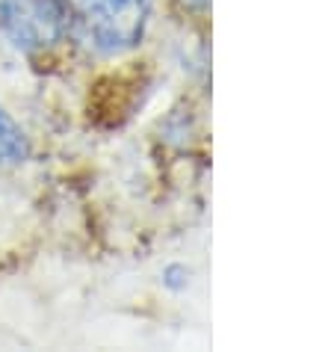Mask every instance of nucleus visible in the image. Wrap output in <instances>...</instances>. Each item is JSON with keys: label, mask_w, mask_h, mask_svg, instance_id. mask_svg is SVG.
Returning a JSON list of instances; mask_svg holds the SVG:
<instances>
[{"label": "nucleus", "mask_w": 334, "mask_h": 352, "mask_svg": "<svg viewBox=\"0 0 334 352\" xmlns=\"http://www.w3.org/2000/svg\"><path fill=\"white\" fill-rule=\"evenodd\" d=\"M71 24L98 54L122 56L142 45L154 0H68Z\"/></svg>", "instance_id": "1"}, {"label": "nucleus", "mask_w": 334, "mask_h": 352, "mask_svg": "<svg viewBox=\"0 0 334 352\" xmlns=\"http://www.w3.org/2000/svg\"><path fill=\"white\" fill-rule=\"evenodd\" d=\"M190 278H192V270L186 263H169L163 270V287L172 290V293H183L190 287Z\"/></svg>", "instance_id": "4"}, {"label": "nucleus", "mask_w": 334, "mask_h": 352, "mask_svg": "<svg viewBox=\"0 0 334 352\" xmlns=\"http://www.w3.org/2000/svg\"><path fill=\"white\" fill-rule=\"evenodd\" d=\"M30 154V142H27L24 131L18 122L0 107V166H18Z\"/></svg>", "instance_id": "3"}, {"label": "nucleus", "mask_w": 334, "mask_h": 352, "mask_svg": "<svg viewBox=\"0 0 334 352\" xmlns=\"http://www.w3.org/2000/svg\"><path fill=\"white\" fill-rule=\"evenodd\" d=\"M0 30L27 54H47L71 30L68 0H0Z\"/></svg>", "instance_id": "2"}, {"label": "nucleus", "mask_w": 334, "mask_h": 352, "mask_svg": "<svg viewBox=\"0 0 334 352\" xmlns=\"http://www.w3.org/2000/svg\"><path fill=\"white\" fill-rule=\"evenodd\" d=\"M183 6H190V9H208L210 6V0H181Z\"/></svg>", "instance_id": "5"}]
</instances>
